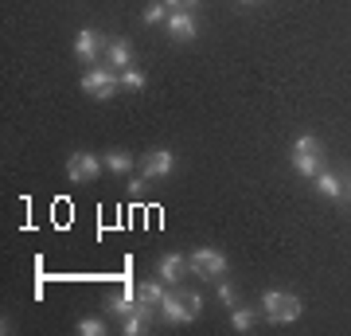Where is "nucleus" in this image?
<instances>
[{
    "instance_id": "f257e3e1",
    "label": "nucleus",
    "mask_w": 351,
    "mask_h": 336,
    "mask_svg": "<svg viewBox=\"0 0 351 336\" xmlns=\"http://www.w3.org/2000/svg\"><path fill=\"white\" fill-rule=\"evenodd\" d=\"M199 309H203V298H199V293H164V305H160V313H164L172 324L195 321V317H199Z\"/></svg>"
},
{
    "instance_id": "f03ea898",
    "label": "nucleus",
    "mask_w": 351,
    "mask_h": 336,
    "mask_svg": "<svg viewBox=\"0 0 351 336\" xmlns=\"http://www.w3.org/2000/svg\"><path fill=\"white\" fill-rule=\"evenodd\" d=\"M293 168L301 176H313L316 180V172H320V141L316 137H297V145H293Z\"/></svg>"
},
{
    "instance_id": "7ed1b4c3",
    "label": "nucleus",
    "mask_w": 351,
    "mask_h": 336,
    "mask_svg": "<svg viewBox=\"0 0 351 336\" xmlns=\"http://www.w3.org/2000/svg\"><path fill=\"white\" fill-rule=\"evenodd\" d=\"M262 309H265V317L269 321H277V324H285V321H297L301 317V301L293 298V293H265L262 298Z\"/></svg>"
},
{
    "instance_id": "20e7f679",
    "label": "nucleus",
    "mask_w": 351,
    "mask_h": 336,
    "mask_svg": "<svg viewBox=\"0 0 351 336\" xmlns=\"http://www.w3.org/2000/svg\"><path fill=\"white\" fill-rule=\"evenodd\" d=\"M191 270L199 278H207V282H219V278L226 274V258L219 250H195V254H191Z\"/></svg>"
},
{
    "instance_id": "39448f33",
    "label": "nucleus",
    "mask_w": 351,
    "mask_h": 336,
    "mask_svg": "<svg viewBox=\"0 0 351 336\" xmlns=\"http://www.w3.org/2000/svg\"><path fill=\"white\" fill-rule=\"evenodd\" d=\"M117 82H121V78L113 75V71H86V75H82V90H86L90 98H113V90H117Z\"/></svg>"
},
{
    "instance_id": "423d86ee",
    "label": "nucleus",
    "mask_w": 351,
    "mask_h": 336,
    "mask_svg": "<svg viewBox=\"0 0 351 336\" xmlns=\"http://www.w3.org/2000/svg\"><path fill=\"white\" fill-rule=\"evenodd\" d=\"M101 168V161L94 157V153H71V161H66V176L71 180H78V184H86V180H94Z\"/></svg>"
},
{
    "instance_id": "0eeeda50",
    "label": "nucleus",
    "mask_w": 351,
    "mask_h": 336,
    "mask_svg": "<svg viewBox=\"0 0 351 336\" xmlns=\"http://www.w3.org/2000/svg\"><path fill=\"white\" fill-rule=\"evenodd\" d=\"M172 153L168 149H156V153H145V157H141V172L145 176H168L172 172Z\"/></svg>"
},
{
    "instance_id": "6e6552de",
    "label": "nucleus",
    "mask_w": 351,
    "mask_h": 336,
    "mask_svg": "<svg viewBox=\"0 0 351 336\" xmlns=\"http://www.w3.org/2000/svg\"><path fill=\"white\" fill-rule=\"evenodd\" d=\"M75 55H78L82 63H94V59H98V32H94V27H82V32H78Z\"/></svg>"
},
{
    "instance_id": "1a4fd4ad",
    "label": "nucleus",
    "mask_w": 351,
    "mask_h": 336,
    "mask_svg": "<svg viewBox=\"0 0 351 336\" xmlns=\"http://www.w3.org/2000/svg\"><path fill=\"white\" fill-rule=\"evenodd\" d=\"M106 59H110L113 71H125L129 63H133V51H129L125 39H110V43H106Z\"/></svg>"
},
{
    "instance_id": "9d476101",
    "label": "nucleus",
    "mask_w": 351,
    "mask_h": 336,
    "mask_svg": "<svg viewBox=\"0 0 351 336\" xmlns=\"http://www.w3.org/2000/svg\"><path fill=\"white\" fill-rule=\"evenodd\" d=\"M137 305L141 309H149V313H156L164 305V289L156 286V282H141L137 286Z\"/></svg>"
},
{
    "instance_id": "9b49d317",
    "label": "nucleus",
    "mask_w": 351,
    "mask_h": 336,
    "mask_svg": "<svg viewBox=\"0 0 351 336\" xmlns=\"http://www.w3.org/2000/svg\"><path fill=\"white\" fill-rule=\"evenodd\" d=\"M188 266H191V262H184L180 254H164L156 270H160V278H164V282H180V274H184Z\"/></svg>"
},
{
    "instance_id": "f8f14e48",
    "label": "nucleus",
    "mask_w": 351,
    "mask_h": 336,
    "mask_svg": "<svg viewBox=\"0 0 351 336\" xmlns=\"http://www.w3.org/2000/svg\"><path fill=\"white\" fill-rule=\"evenodd\" d=\"M168 32H172V39H191L195 36V20H191L188 12H176L172 20H168Z\"/></svg>"
},
{
    "instance_id": "ddd939ff",
    "label": "nucleus",
    "mask_w": 351,
    "mask_h": 336,
    "mask_svg": "<svg viewBox=\"0 0 351 336\" xmlns=\"http://www.w3.org/2000/svg\"><path fill=\"white\" fill-rule=\"evenodd\" d=\"M149 317H152V313L137 305V313H133V317H125V333H129V336H141L145 328H149Z\"/></svg>"
},
{
    "instance_id": "4468645a",
    "label": "nucleus",
    "mask_w": 351,
    "mask_h": 336,
    "mask_svg": "<svg viewBox=\"0 0 351 336\" xmlns=\"http://www.w3.org/2000/svg\"><path fill=\"white\" fill-rule=\"evenodd\" d=\"M316 188H320L324 196H332V199H336L339 192H343V184H339V180H336L332 172H316Z\"/></svg>"
},
{
    "instance_id": "2eb2a0df",
    "label": "nucleus",
    "mask_w": 351,
    "mask_h": 336,
    "mask_svg": "<svg viewBox=\"0 0 351 336\" xmlns=\"http://www.w3.org/2000/svg\"><path fill=\"white\" fill-rule=\"evenodd\" d=\"M106 164H110L113 172H129V168H133V157L121 153V149H113V153H106Z\"/></svg>"
},
{
    "instance_id": "dca6fc26",
    "label": "nucleus",
    "mask_w": 351,
    "mask_h": 336,
    "mask_svg": "<svg viewBox=\"0 0 351 336\" xmlns=\"http://www.w3.org/2000/svg\"><path fill=\"white\" fill-rule=\"evenodd\" d=\"M110 309L117 313V317H133V313H137V309H133V286H129V293L113 298V301H110Z\"/></svg>"
},
{
    "instance_id": "f3484780",
    "label": "nucleus",
    "mask_w": 351,
    "mask_h": 336,
    "mask_svg": "<svg viewBox=\"0 0 351 336\" xmlns=\"http://www.w3.org/2000/svg\"><path fill=\"white\" fill-rule=\"evenodd\" d=\"M121 87H125V90H141V87H145V75H141L137 67H125V71H121Z\"/></svg>"
},
{
    "instance_id": "a211bd4d",
    "label": "nucleus",
    "mask_w": 351,
    "mask_h": 336,
    "mask_svg": "<svg viewBox=\"0 0 351 336\" xmlns=\"http://www.w3.org/2000/svg\"><path fill=\"white\" fill-rule=\"evenodd\" d=\"M230 321H234V328H239V333H246V328L254 324V309H234V317H230Z\"/></svg>"
},
{
    "instance_id": "6ab92c4d",
    "label": "nucleus",
    "mask_w": 351,
    "mask_h": 336,
    "mask_svg": "<svg viewBox=\"0 0 351 336\" xmlns=\"http://www.w3.org/2000/svg\"><path fill=\"white\" fill-rule=\"evenodd\" d=\"M160 20H164V0H156V4L145 8V24H160Z\"/></svg>"
},
{
    "instance_id": "aec40b11",
    "label": "nucleus",
    "mask_w": 351,
    "mask_h": 336,
    "mask_svg": "<svg viewBox=\"0 0 351 336\" xmlns=\"http://www.w3.org/2000/svg\"><path fill=\"white\" fill-rule=\"evenodd\" d=\"M78 333H82V336H101V333H106V324L90 317V321H82V324H78Z\"/></svg>"
},
{
    "instance_id": "412c9836",
    "label": "nucleus",
    "mask_w": 351,
    "mask_h": 336,
    "mask_svg": "<svg viewBox=\"0 0 351 336\" xmlns=\"http://www.w3.org/2000/svg\"><path fill=\"white\" fill-rule=\"evenodd\" d=\"M219 301H223V305H234V289H230V286H219Z\"/></svg>"
},
{
    "instance_id": "4be33fe9",
    "label": "nucleus",
    "mask_w": 351,
    "mask_h": 336,
    "mask_svg": "<svg viewBox=\"0 0 351 336\" xmlns=\"http://www.w3.org/2000/svg\"><path fill=\"white\" fill-rule=\"evenodd\" d=\"M164 4H172V8H191L195 0H164Z\"/></svg>"
}]
</instances>
